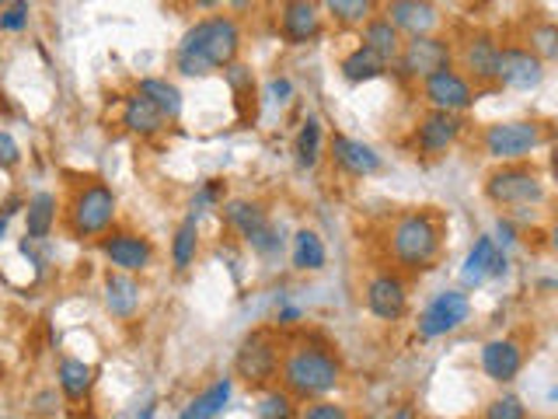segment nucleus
Returning <instances> with one entry per match:
<instances>
[{
    "label": "nucleus",
    "instance_id": "1",
    "mask_svg": "<svg viewBox=\"0 0 558 419\" xmlns=\"http://www.w3.org/2000/svg\"><path fill=\"white\" fill-rule=\"evenodd\" d=\"M241 49V32L231 17H203L179 43V70L185 77L214 74L217 67H231Z\"/></svg>",
    "mask_w": 558,
    "mask_h": 419
},
{
    "label": "nucleus",
    "instance_id": "2",
    "mask_svg": "<svg viewBox=\"0 0 558 419\" xmlns=\"http://www.w3.org/2000/svg\"><path fill=\"white\" fill-rule=\"evenodd\" d=\"M279 381L293 398H322L342 381V363L325 346L301 343L287 349L283 363H279Z\"/></svg>",
    "mask_w": 558,
    "mask_h": 419
},
{
    "label": "nucleus",
    "instance_id": "3",
    "mask_svg": "<svg viewBox=\"0 0 558 419\" xmlns=\"http://www.w3.org/2000/svg\"><path fill=\"white\" fill-rule=\"evenodd\" d=\"M391 255L405 270H429L440 255V227L429 214H405L391 227Z\"/></svg>",
    "mask_w": 558,
    "mask_h": 419
},
{
    "label": "nucleus",
    "instance_id": "4",
    "mask_svg": "<svg viewBox=\"0 0 558 419\" xmlns=\"http://www.w3.org/2000/svg\"><path fill=\"white\" fill-rule=\"evenodd\" d=\"M279 363H283V349H279L276 332L255 328L252 336H244V343L238 346L234 371L248 388H266L269 381L279 378Z\"/></svg>",
    "mask_w": 558,
    "mask_h": 419
},
{
    "label": "nucleus",
    "instance_id": "5",
    "mask_svg": "<svg viewBox=\"0 0 558 419\" xmlns=\"http://www.w3.org/2000/svg\"><path fill=\"white\" fill-rule=\"evenodd\" d=\"M112 220H116V192L105 182L84 185L74 196V206H70V227H74L77 238L105 235Z\"/></svg>",
    "mask_w": 558,
    "mask_h": 419
},
{
    "label": "nucleus",
    "instance_id": "6",
    "mask_svg": "<svg viewBox=\"0 0 558 419\" xmlns=\"http://www.w3.org/2000/svg\"><path fill=\"white\" fill-rule=\"evenodd\" d=\"M545 130L534 119H513V122H496V127L485 130V151L499 157V161H520L527 157L534 147H541Z\"/></svg>",
    "mask_w": 558,
    "mask_h": 419
},
{
    "label": "nucleus",
    "instance_id": "7",
    "mask_svg": "<svg viewBox=\"0 0 558 419\" xmlns=\"http://www.w3.org/2000/svg\"><path fill=\"white\" fill-rule=\"evenodd\" d=\"M223 220L234 227V231L252 244L255 252L262 255H272L279 252V244H283V238L276 235V227L269 224L266 210H262L258 203H248V200H231L223 206Z\"/></svg>",
    "mask_w": 558,
    "mask_h": 419
},
{
    "label": "nucleus",
    "instance_id": "8",
    "mask_svg": "<svg viewBox=\"0 0 558 419\" xmlns=\"http://www.w3.org/2000/svg\"><path fill=\"white\" fill-rule=\"evenodd\" d=\"M485 196L499 203V206H523V203H541L545 196V182H541V175L531 171V168H502V171H493L485 182Z\"/></svg>",
    "mask_w": 558,
    "mask_h": 419
},
{
    "label": "nucleus",
    "instance_id": "9",
    "mask_svg": "<svg viewBox=\"0 0 558 419\" xmlns=\"http://www.w3.org/2000/svg\"><path fill=\"white\" fill-rule=\"evenodd\" d=\"M471 314V301L461 290H440L426 304V311L418 314V336L423 339H440L447 332L461 328Z\"/></svg>",
    "mask_w": 558,
    "mask_h": 419
},
{
    "label": "nucleus",
    "instance_id": "10",
    "mask_svg": "<svg viewBox=\"0 0 558 419\" xmlns=\"http://www.w3.org/2000/svg\"><path fill=\"white\" fill-rule=\"evenodd\" d=\"M398 70L405 77H433L436 70H447L450 67V46L436 35H415V39L401 43L398 52Z\"/></svg>",
    "mask_w": 558,
    "mask_h": 419
},
{
    "label": "nucleus",
    "instance_id": "11",
    "mask_svg": "<svg viewBox=\"0 0 558 419\" xmlns=\"http://www.w3.org/2000/svg\"><path fill=\"white\" fill-rule=\"evenodd\" d=\"M496 81L513 87V92H531V87L545 81V60L534 57V52L523 46H506V49H499Z\"/></svg>",
    "mask_w": 558,
    "mask_h": 419
},
{
    "label": "nucleus",
    "instance_id": "12",
    "mask_svg": "<svg viewBox=\"0 0 558 419\" xmlns=\"http://www.w3.org/2000/svg\"><path fill=\"white\" fill-rule=\"evenodd\" d=\"M423 92H426V101L433 105V109H440V112H464L475 105V92H471V81L461 77L458 70H436L433 77H426L423 84Z\"/></svg>",
    "mask_w": 558,
    "mask_h": 419
},
{
    "label": "nucleus",
    "instance_id": "13",
    "mask_svg": "<svg viewBox=\"0 0 558 419\" xmlns=\"http://www.w3.org/2000/svg\"><path fill=\"white\" fill-rule=\"evenodd\" d=\"M366 308H371V314H377L380 322H398L409 308L405 284L391 273L374 276L371 284H366Z\"/></svg>",
    "mask_w": 558,
    "mask_h": 419
},
{
    "label": "nucleus",
    "instance_id": "14",
    "mask_svg": "<svg viewBox=\"0 0 558 419\" xmlns=\"http://www.w3.org/2000/svg\"><path fill=\"white\" fill-rule=\"evenodd\" d=\"M101 252L112 259V266L119 273H144L150 266V259H154L150 241L140 238V235H130V231L101 238Z\"/></svg>",
    "mask_w": 558,
    "mask_h": 419
},
{
    "label": "nucleus",
    "instance_id": "15",
    "mask_svg": "<svg viewBox=\"0 0 558 419\" xmlns=\"http://www.w3.org/2000/svg\"><path fill=\"white\" fill-rule=\"evenodd\" d=\"M461 116L458 112H440V109H433L429 116L418 119V130H415V144L423 154H440L447 151L453 140L461 136Z\"/></svg>",
    "mask_w": 558,
    "mask_h": 419
},
{
    "label": "nucleus",
    "instance_id": "16",
    "mask_svg": "<svg viewBox=\"0 0 558 419\" xmlns=\"http://www.w3.org/2000/svg\"><path fill=\"white\" fill-rule=\"evenodd\" d=\"M388 22L415 39V35H429L440 22V14H436L433 0H388Z\"/></svg>",
    "mask_w": 558,
    "mask_h": 419
},
{
    "label": "nucleus",
    "instance_id": "17",
    "mask_svg": "<svg viewBox=\"0 0 558 419\" xmlns=\"http://www.w3.org/2000/svg\"><path fill=\"white\" fill-rule=\"evenodd\" d=\"M331 157H336V165L342 171L356 175V179H366V175L380 171V154L371 144H363V140L342 136V133L331 136Z\"/></svg>",
    "mask_w": 558,
    "mask_h": 419
},
{
    "label": "nucleus",
    "instance_id": "18",
    "mask_svg": "<svg viewBox=\"0 0 558 419\" xmlns=\"http://www.w3.org/2000/svg\"><path fill=\"white\" fill-rule=\"evenodd\" d=\"M279 25H283L287 43L301 46L318 39L322 32V14L311 0H283V11H279Z\"/></svg>",
    "mask_w": 558,
    "mask_h": 419
},
{
    "label": "nucleus",
    "instance_id": "19",
    "mask_svg": "<svg viewBox=\"0 0 558 419\" xmlns=\"http://www.w3.org/2000/svg\"><path fill=\"white\" fill-rule=\"evenodd\" d=\"M502 273H506V255L496 249L493 238H478L471 244L464 270H461V279L468 287H482L488 276H502Z\"/></svg>",
    "mask_w": 558,
    "mask_h": 419
},
{
    "label": "nucleus",
    "instance_id": "20",
    "mask_svg": "<svg viewBox=\"0 0 558 419\" xmlns=\"http://www.w3.org/2000/svg\"><path fill=\"white\" fill-rule=\"evenodd\" d=\"M482 367H485V374L506 384V381H513L520 374V367H523V349L520 343L513 339H493V343H485L482 349Z\"/></svg>",
    "mask_w": 558,
    "mask_h": 419
},
{
    "label": "nucleus",
    "instance_id": "21",
    "mask_svg": "<svg viewBox=\"0 0 558 419\" xmlns=\"http://www.w3.org/2000/svg\"><path fill=\"white\" fill-rule=\"evenodd\" d=\"M464 70L471 81L478 84H488L496 81V67H499V43L493 35H475V39H468L464 46Z\"/></svg>",
    "mask_w": 558,
    "mask_h": 419
},
{
    "label": "nucleus",
    "instance_id": "22",
    "mask_svg": "<svg viewBox=\"0 0 558 419\" xmlns=\"http://www.w3.org/2000/svg\"><path fill=\"white\" fill-rule=\"evenodd\" d=\"M105 304L116 319H133V311L140 308V284L130 273H112L105 279Z\"/></svg>",
    "mask_w": 558,
    "mask_h": 419
},
{
    "label": "nucleus",
    "instance_id": "23",
    "mask_svg": "<svg viewBox=\"0 0 558 419\" xmlns=\"http://www.w3.org/2000/svg\"><path fill=\"white\" fill-rule=\"evenodd\" d=\"M165 116L157 112V105L147 101L144 95H133L126 98V109H122V127H126L130 133H140V136H154L165 130Z\"/></svg>",
    "mask_w": 558,
    "mask_h": 419
},
{
    "label": "nucleus",
    "instance_id": "24",
    "mask_svg": "<svg viewBox=\"0 0 558 419\" xmlns=\"http://www.w3.org/2000/svg\"><path fill=\"white\" fill-rule=\"evenodd\" d=\"M52 224H57V196L52 192H35L25 206V231L32 241L49 238Z\"/></svg>",
    "mask_w": 558,
    "mask_h": 419
},
{
    "label": "nucleus",
    "instance_id": "25",
    "mask_svg": "<svg viewBox=\"0 0 558 419\" xmlns=\"http://www.w3.org/2000/svg\"><path fill=\"white\" fill-rule=\"evenodd\" d=\"M363 46L366 49H374L380 60H398V52H401V35L398 28L388 22V17H371V22L363 25Z\"/></svg>",
    "mask_w": 558,
    "mask_h": 419
},
{
    "label": "nucleus",
    "instance_id": "26",
    "mask_svg": "<svg viewBox=\"0 0 558 419\" xmlns=\"http://www.w3.org/2000/svg\"><path fill=\"white\" fill-rule=\"evenodd\" d=\"M57 378H60V388H63V395H66L70 402H81V398H87V392H92V384H95V371H92V363H84V360H77V357H66V360H60V371H57Z\"/></svg>",
    "mask_w": 558,
    "mask_h": 419
},
{
    "label": "nucleus",
    "instance_id": "27",
    "mask_svg": "<svg viewBox=\"0 0 558 419\" xmlns=\"http://www.w3.org/2000/svg\"><path fill=\"white\" fill-rule=\"evenodd\" d=\"M231 402V381H217V384H209V388L203 395H196L189 402V406L182 409L179 419H217L223 412V406Z\"/></svg>",
    "mask_w": 558,
    "mask_h": 419
},
{
    "label": "nucleus",
    "instance_id": "28",
    "mask_svg": "<svg viewBox=\"0 0 558 419\" xmlns=\"http://www.w3.org/2000/svg\"><path fill=\"white\" fill-rule=\"evenodd\" d=\"M136 95H144L147 101H154L157 112H161L168 122H174V119L182 116V92L174 84L161 81V77H144V81H140Z\"/></svg>",
    "mask_w": 558,
    "mask_h": 419
},
{
    "label": "nucleus",
    "instance_id": "29",
    "mask_svg": "<svg viewBox=\"0 0 558 419\" xmlns=\"http://www.w3.org/2000/svg\"><path fill=\"white\" fill-rule=\"evenodd\" d=\"M384 70H388V60H380L374 49H366V46H356L349 57L342 60V77L345 81H353V84H360V81H374V77H380Z\"/></svg>",
    "mask_w": 558,
    "mask_h": 419
},
{
    "label": "nucleus",
    "instance_id": "30",
    "mask_svg": "<svg viewBox=\"0 0 558 419\" xmlns=\"http://www.w3.org/2000/svg\"><path fill=\"white\" fill-rule=\"evenodd\" d=\"M325 241L314 235V231H296L293 238V266L304 270V273H318L325 266Z\"/></svg>",
    "mask_w": 558,
    "mask_h": 419
},
{
    "label": "nucleus",
    "instance_id": "31",
    "mask_svg": "<svg viewBox=\"0 0 558 419\" xmlns=\"http://www.w3.org/2000/svg\"><path fill=\"white\" fill-rule=\"evenodd\" d=\"M196 249H199V231H196V214H192V217L182 220V227L174 231V241H171L174 270H189L192 259H196Z\"/></svg>",
    "mask_w": 558,
    "mask_h": 419
},
{
    "label": "nucleus",
    "instance_id": "32",
    "mask_svg": "<svg viewBox=\"0 0 558 419\" xmlns=\"http://www.w3.org/2000/svg\"><path fill=\"white\" fill-rule=\"evenodd\" d=\"M322 140H325V133H322V122L318 119H307L304 127H301V133H296V165L301 168H314L318 165V157H322Z\"/></svg>",
    "mask_w": 558,
    "mask_h": 419
},
{
    "label": "nucleus",
    "instance_id": "33",
    "mask_svg": "<svg viewBox=\"0 0 558 419\" xmlns=\"http://www.w3.org/2000/svg\"><path fill=\"white\" fill-rule=\"evenodd\" d=\"M322 4L342 25H366L374 17V0H322Z\"/></svg>",
    "mask_w": 558,
    "mask_h": 419
},
{
    "label": "nucleus",
    "instance_id": "34",
    "mask_svg": "<svg viewBox=\"0 0 558 419\" xmlns=\"http://www.w3.org/2000/svg\"><path fill=\"white\" fill-rule=\"evenodd\" d=\"M258 419H296V406H293V395L283 388V392H266L258 398V406H255Z\"/></svg>",
    "mask_w": 558,
    "mask_h": 419
},
{
    "label": "nucleus",
    "instance_id": "35",
    "mask_svg": "<svg viewBox=\"0 0 558 419\" xmlns=\"http://www.w3.org/2000/svg\"><path fill=\"white\" fill-rule=\"evenodd\" d=\"M531 52L541 60H558V25H537L531 32Z\"/></svg>",
    "mask_w": 558,
    "mask_h": 419
},
{
    "label": "nucleus",
    "instance_id": "36",
    "mask_svg": "<svg viewBox=\"0 0 558 419\" xmlns=\"http://www.w3.org/2000/svg\"><path fill=\"white\" fill-rule=\"evenodd\" d=\"M485 419H527V409H523V402L517 395H499L488 402Z\"/></svg>",
    "mask_w": 558,
    "mask_h": 419
},
{
    "label": "nucleus",
    "instance_id": "37",
    "mask_svg": "<svg viewBox=\"0 0 558 419\" xmlns=\"http://www.w3.org/2000/svg\"><path fill=\"white\" fill-rule=\"evenodd\" d=\"M301 419H353L345 406H336V402H325V398H314L311 406L301 412Z\"/></svg>",
    "mask_w": 558,
    "mask_h": 419
},
{
    "label": "nucleus",
    "instance_id": "38",
    "mask_svg": "<svg viewBox=\"0 0 558 419\" xmlns=\"http://www.w3.org/2000/svg\"><path fill=\"white\" fill-rule=\"evenodd\" d=\"M28 25V0H14L8 11H0V28L4 32H22Z\"/></svg>",
    "mask_w": 558,
    "mask_h": 419
},
{
    "label": "nucleus",
    "instance_id": "39",
    "mask_svg": "<svg viewBox=\"0 0 558 419\" xmlns=\"http://www.w3.org/2000/svg\"><path fill=\"white\" fill-rule=\"evenodd\" d=\"M17 161H22V147L8 130H0V168H14Z\"/></svg>",
    "mask_w": 558,
    "mask_h": 419
},
{
    "label": "nucleus",
    "instance_id": "40",
    "mask_svg": "<svg viewBox=\"0 0 558 419\" xmlns=\"http://www.w3.org/2000/svg\"><path fill=\"white\" fill-rule=\"evenodd\" d=\"M220 200V182H206L199 189V196L192 200V214H199V206H209V203H217Z\"/></svg>",
    "mask_w": 558,
    "mask_h": 419
},
{
    "label": "nucleus",
    "instance_id": "41",
    "mask_svg": "<svg viewBox=\"0 0 558 419\" xmlns=\"http://www.w3.org/2000/svg\"><path fill=\"white\" fill-rule=\"evenodd\" d=\"M269 92H272L276 101H287L293 87H290V81H272V84H269Z\"/></svg>",
    "mask_w": 558,
    "mask_h": 419
},
{
    "label": "nucleus",
    "instance_id": "42",
    "mask_svg": "<svg viewBox=\"0 0 558 419\" xmlns=\"http://www.w3.org/2000/svg\"><path fill=\"white\" fill-rule=\"evenodd\" d=\"M14 210H17V200H11V203L4 206V214H0V235H4V227H8V220H11Z\"/></svg>",
    "mask_w": 558,
    "mask_h": 419
},
{
    "label": "nucleus",
    "instance_id": "43",
    "mask_svg": "<svg viewBox=\"0 0 558 419\" xmlns=\"http://www.w3.org/2000/svg\"><path fill=\"white\" fill-rule=\"evenodd\" d=\"M499 235H502V241H513V227L499 220Z\"/></svg>",
    "mask_w": 558,
    "mask_h": 419
},
{
    "label": "nucleus",
    "instance_id": "44",
    "mask_svg": "<svg viewBox=\"0 0 558 419\" xmlns=\"http://www.w3.org/2000/svg\"><path fill=\"white\" fill-rule=\"evenodd\" d=\"M189 4H196V8H217L220 0H189Z\"/></svg>",
    "mask_w": 558,
    "mask_h": 419
},
{
    "label": "nucleus",
    "instance_id": "45",
    "mask_svg": "<svg viewBox=\"0 0 558 419\" xmlns=\"http://www.w3.org/2000/svg\"><path fill=\"white\" fill-rule=\"evenodd\" d=\"M551 249L558 252V220H555V227H551Z\"/></svg>",
    "mask_w": 558,
    "mask_h": 419
},
{
    "label": "nucleus",
    "instance_id": "46",
    "mask_svg": "<svg viewBox=\"0 0 558 419\" xmlns=\"http://www.w3.org/2000/svg\"><path fill=\"white\" fill-rule=\"evenodd\" d=\"M136 419H154V406H147V409H144V412H140Z\"/></svg>",
    "mask_w": 558,
    "mask_h": 419
}]
</instances>
